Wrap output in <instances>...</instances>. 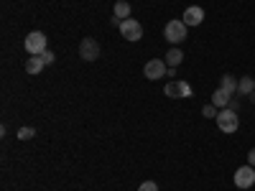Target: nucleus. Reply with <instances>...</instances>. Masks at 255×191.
Returning a JSON list of instances; mask_svg holds the SVG:
<instances>
[{
  "mask_svg": "<svg viewBox=\"0 0 255 191\" xmlns=\"http://www.w3.org/2000/svg\"><path fill=\"white\" fill-rule=\"evenodd\" d=\"M186 23L184 20H168L166 23V28H163V36H166V41L168 44H181V41L186 38Z\"/></svg>",
  "mask_w": 255,
  "mask_h": 191,
  "instance_id": "7ed1b4c3",
  "label": "nucleus"
},
{
  "mask_svg": "<svg viewBox=\"0 0 255 191\" xmlns=\"http://www.w3.org/2000/svg\"><path fill=\"white\" fill-rule=\"evenodd\" d=\"M44 67H46V61L41 59V56H28V61H26V72L28 74H38Z\"/></svg>",
  "mask_w": 255,
  "mask_h": 191,
  "instance_id": "9b49d317",
  "label": "nucleus"
},
{
  "mask_svg": "<svg viewBox=\"0 0 255 191\" xmlns=\"http://www.w3.org/2000/svg\"><path fill=\"white\" fill-rule=\"evenodd\" d=\"M181 20H184L186 26H199L202 20H204V10H202L199 5H191V8L184 10V18H181Z\"/></svg>",
  "mask_w": 255,
  "mask_h": 191,
  "instance_id": "1a4fd4ad",
  "label": "nucleus"
},
{
  "mask_svg": "<svg viewBox=\"0 0 255 191\" xmlns=\"http://www.w3.org/2000/svg\"><path fill=\"white\" fill-rule=\"evenodd\" d=\"M166 67H168V64H166L163 59H151V61L143 67V74H145V79H161V77L168 72Z\"/></svg>",
  "mask_w": 255,
  "mask_h": 191,
  "instance_id": "423d86ee",
  "label": "nucleus"
},
{
  "mask_svg": "<svg viewBox=\"0 0 255 191\" xmlns=\"http://www.w3.org/2000/svg\"><path fill=\"white\" fill-rule=\"evenodd\" d=\"M138 191H158V184H156V181H143V184L138 186Z\"/></svg>",
  "mask_w": 255,
  "mask_h": 191,
  "instance_id": "f3484780",
  "label": "nucleus"
},
{
  "mask_svg": "<svg viewBox=\"0 0 255 191\" xmlns=\"http://www.w3.org/2000/svg\"><path fill=\"white\" fill-rule=\"evenodd\" d=\"M113 13H115L118 20H125L128 15H130V3H125V0H118L115 8H113Z\"/></svg>",
  "mask_w": 255,
  "mask_h": 191,
  "instance_id": "ddd939ff",
  "label": "nucleus"
},
{
  "mask_svg": "<svg viewBox=\"0 0 255 191\" xmlns=\"http://www.w3.org/2000/svg\"><path fill=\"white\" fill-rule=\"evenodd\" d=\"M220 87H222L225 92H230V95H238V79L232 77V74H225V77L220 79Z\"/></svg>",
  "mask_w": 255,
  "mask_h": 191,
  "instance_id": "f8f14e48",
  "label": "nucleus"
},
{
  "mask_svg": "<svg viewBox=\"0 0 255 191\" xmlns=\"http://www.w3.org/2000/svg\"><path fill=\"white\" fill-rule=\"evenodd\" d=\"M230 102H232V95L225 92L222 87H217L215 92H212V104H215V107L225 110V107H230Z\"/></svg>",
  "mask_w": 255,
  "mask_h": 191,
  "instance_id": "9d476101",
  "label": "nucleus"
},
{
  "mask_svg": "<svg viewBox=\"0 0 255 191\" xmlns=\"http://www.w3.org/2000/svg\"><path fill=\"white\" fill-rule=\"evenodd\" d=\"M23 46H26V51H28L31 56H41V54L46 51L49 41H46V36L41 33V31H31V33L26 36V41H23Z\"/></svg>",
  "mask_w": 255,
  "mask_h": 191,
  "instance_id": "f257e3e1",
  "label": "nucleus"
},
{
  "mask_svg": "<svg viewBox=\"0 0 255 191\" xmlns=\"http://www.w3.org/2000/svg\"><path fill=\"white\" fill-rule=\"evenodd\" d=\"M120 36L125 41H140L143 38V26L135 18H125V20H120Z\"/></svg>",
  "mask_w": 255,
  "mask_h": 191,
  "instance_id": "20e7f679",
  "label": "nucleus"
},
{
  "mask_svg": "<svg viewBox=\"0 0 255 191\" xmlns=\"http://www.w3.org/2000/svg\"><path fill=\"white\" fill-rule=\"evenodd\" d=\"M79 56L84 61H95L100 56V44L95 38H82V44H79Z\"/></svg>",
  "mask_w": 255,
  "mask_h": 191,
  "instance_id": "0eeeda50",
  "label": "nucleus"
},
{
  "mask_svg": "<svg viewBox=\"0 0 255 191\" xmlns=\"http://www.w3.org/2000/svg\"><path fill=\"white\" fill-rule=\"evenodd\" d=\"M202 115H204V117H217L220 112H217V107H215V104H207V107L202 110Z\"/></svg>",
  "mask_w": 255,
  "mask_h": 191,
  "instance_id": "a211bd4d",
  "label": "nucleus"
},
{
  "mask_svg": "<svg viewBox=\"0 0 255 191\" xmlns=\"http://www.w3.org/2000/svg\"><path fill=\"white\" fill-rule=\"evenodd\" d=\"M215 120H217V125H220V130H222V133H235L238 127H240V117H238V112H235V110H230V107L220 110V115H217Z\"/></svg>",
  "mask_w": 255,
  "mask_h": 191,
  "instance_id": "f03ea898",
  "label": "nucleus"
},
{
  "mask_svg": "<svg viewBox=\"0 0 255 191\" xmlns=\"http://www.w3.org/2000/svg\"><path fill=\"white\" fill-rule=\"evenodd\" d=\"M255 184V168L253 166H240L235 171V186L238 189H250Z\"/></svg>",
  "mask_w": 255,
  "mask_h": 191,
  "instance_id": "39448f33",
  "label": "nucleus"
},
{
  "mask_svg": "<svg viewBox=\"0 0 255 191\" xmlns=\"http://www.w3.org/2000/svg\"><path fill=\"white\" fill-rule=\"evenodd\" d=\"M184 61V54H181V49H171L166 54V64L168 67H179V64Z\"/></svg>",
  "mask_w": 255,
  "mask_h": 191,
  "instance_id": "2eb2a0df",
  "label": "nucleus"
},
{
  "mask_svg": "<svg viewBox=\"0 0 255 191\" xmlns=\"http://www.w3.org/2000/svg\"><path fill=\"white\" fill-rule=\"evenodd\" d=\"M248 166H253V168H255V148L248 153Z\"/></svg>",
  "mask_w": 255,
  "mask_h": 191,
  "instance_id": "aec40b11",
  "label": "nucleus"
},
{
  "mask_svg": "<svg viewBox=\"0 0 255 191\" xmlns=\"http://www.w3.org/2000/svg\"><path fill=\"white\" fill-rule=\"evenodd\" d=\"M163 95L166 97H174V99H179V97H191V87L186 82H168L166 87H163Z\"/></svg>",
  "mask_w": 255,
  "mask_h": 191,
  "instance_id": "6e6552de",
  "label": "nucleus"
},
{
  "mask_svg": "<svg viewBox=\"0 0 255 191\" xmlns=\"http://www.w3.org/2000/svg\"><path fill=\"white\" fill-rule=\"evenodd\" d=\"M250 99H253V104H255V92H253V95H250Z\"/></svg>",
  "mask_w": 255,
  "mask_h": 191,
  "instance_id": "412c9836",
  "label": "nucleus"
},
{
  "mask_svg": "<svg viewBox=\"0 0 255 191\" xmlns=\"http://www.w3.org/2000/svg\"><path fill=\"white\" fill-rule=\"evenodd\" d=\"M33 135H36L33 127H20V130H18V140H31Z\"/></svg>",
  "mask_w": 255,
  "mask_h": 191,
  "instance_id": "dca6fc26",
  "label": "nucleus"
},
{
  "mask_svg": "<svg viewBox=\"0 0 255 191\" xmlns=\"http://www.w3.org/2000/svg\"><path fill=\"white\" fill-rule=\"evenodd\" d=\"M238 92H240V95H253V92H255V79H253V77H243V79L238 82Z\"/></svg>",
  "mask_w": 255,
  "mask_h": 191,
  "instance_id": "4468645a",
  "label": "nucleus"
},
{
  "mask_svg": "<svg viewBox=\"0 0 255 191\" xmlns=\"http://www.w3.org/2000/svg\"><path fill=\"white\" fill-rule=\"evenodd\" d=\"M41 59H44V61H46V64H54V59H56V54H54V51H49V49H46V51H44V54H41Z\"/></svg>",
  "mask_w": 255,
  "mask_h": 191,
  "instance_id": "6ab92c4d",
  "label": "nucleus"
}]
</instances>
